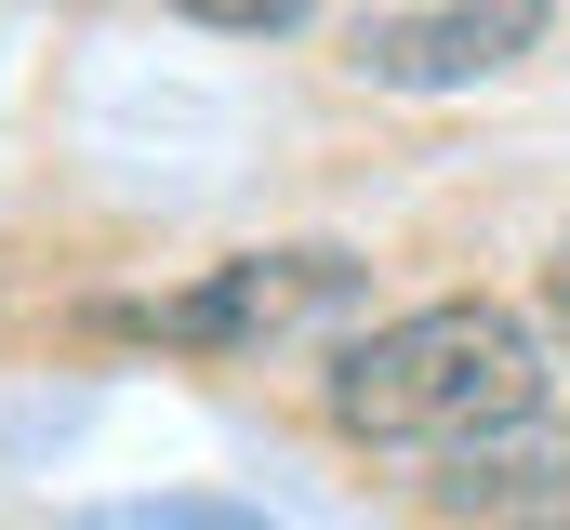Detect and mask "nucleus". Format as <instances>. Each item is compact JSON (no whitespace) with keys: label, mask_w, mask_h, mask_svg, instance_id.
I'll return each instance as SVG.
<instances>
[{"label":"nucleus","mask_w":570,"mask_h":530,"mask_svg":"<svg viewBox=\"0 0 570 530\" xmlns=\"http://www.w3.org/2000/svg\"><path fill=\"white\" fill-rule=\"evenodd\" d=\"M558 372H570V359L544 345L531 305L438 292V305L372 318L358 345H332L318 424H332L345 451H464V438H491V424H531Z\"/></svg>","instance_id":"f257e3e1"},{"label":"nucleus","mask_w":570,"mask_h":530,"mask_svg":"<svg viewBox=\"0 0 570 530\" xmlns=\"http://www.w3.org/2000/svg\"><path fill=\"white\" fill-rule=\"evenodd\" d=\"M345 305H358V253L305 239V253H226L213 278L134 305V332L173 345V359H266V345H292V332L345 318Z\"/></svg>","instance_id":"f03ea898"},{"label":"nucleus","mask_w":570,"mask_h":530,"mask_svg":"<svg viewBox=\"0 0 570 530\" xmlns=\"http://www.w3.org/2000/svg\"><path fill=\"white\" fill-rule=\"evenodd\" d=\"M425 518H451V530H570V424L531 411V424H491V438L438 451Z\"/></svg>","instance_id":"7ed1b4c3"},{"label":"nucleus","mask_w":570,"mask_h":530,"mask_svg":"<svg viewBox=\"0 0 570 530\" xmlns=\"http://www.w3.org/2000/svg\"><path fill=\"white\" fill-rule=\"evenodd\" d=\"M531 40H544V0H451V13L358 27V80H385V94H464V80H504Z\"/></svg>","instance_id":"20e7f679"},{"label":"nucleus","mask_w":570,"mask_h":530,"mask_svg":"<svg viewBox=\"0 0 570 530\" xmlns=\"http://www.w3.org/2000/svg\"><path fill=\"white\" fill-rule=\"evenodd\" d=\"M173 13H199V27H239V40H279V27H305L318 0H173Z\"/></svg>","instance_id":"39448f33"},{"label":"nucleus","mask_w":570,"mask_h":530,"mask_svg":"<svg viewBox=\"0 0 570 530\" xmlns=\"http://www.w3.org/2000/svg\"><path fill=\"white\" fill-rule=\"evenodd\" d=\"M531 318H544V345L570 359V239L544 253V278H531Z\"/></svg>","instance_id":"423d86ee"}]
</instances>
